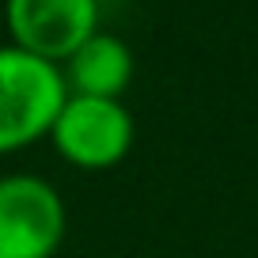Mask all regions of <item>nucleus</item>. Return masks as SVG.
Returning <instances> with one entry per match:
<instances>
[{
    "instance_id": "nucleus-1",
    "label": "nucleus",
    "mask_w": 258,
    "mask_h": 258,
    "mask_svg": "<svg viewBox=\"0 0 258 258\" xmlns=\"http://www.w3.org/2000/svg\"><path fill=\"white\" fill-rule=\"evenodd\" d=\"M69 88L61 64L42 61L19 46H0V156L49 137Z\"/></svg>"
},
{
    "instance_id": "nucleus-2",
    "label": "nucleus",
    "mask_w": 258,
    "mask_h": 258,
    "mask_svg": "<svg viewBox=\"0 0 258 258\" xmlns=\"http://www.w3.org/2000/svg\"><path fill=\"white\" fill-rule=\"evenodd\" d=\"M137 125L121 99H91L69 95L57 114L49 141L64 163L80 171H106L121 163L133 148Z\"/></svg>"
},
{
    "instance_id": "nucleus-3",
    "label": "nucleus",
    "mask_w": 258,
    "mask_h": 258,
    "mask_svg": "<svg viewBox=\"0 0 258 258\" xmlns=\"http://www.w3.org/2000/svg\"><path fill=\"white\" fill-rule=\"evenodd\" d=\"M64 228L69 213L49 178L23 171L0 178V258H53Z\"/></svg>"
},
{
    "instance_id": "nucleus-4",
    "label": "nucleus",
    "mask_w": 258,
    "mask_h": 258,
    "mask_svg": "<svg viewBox=\"0 0 258 258\" xmlns=\"http://www.w3.org/2000/svg\"><path fill=\"white\" fill-rule=\"evenodd\" d=\"M12 46L61 64L99 31V0H4Z\"/></svg>"
},
{
    "instance_id": "nucleus-5",
    "label": "nucleus",
    "mask_w": 258,
    "mask_h": 258,
    "mask_svg": "<svg viewBox=\"0 0 258 258\" xmlns=\"http://www.w3.org/2000/svg\"><path fill=\"white\" fill-rule=\"evenodd\" d=\"M61 76L69 95L121 99L133 80V49L110 31H95L73 57L61 61Z\"/></svg>"
}]
</instances>
